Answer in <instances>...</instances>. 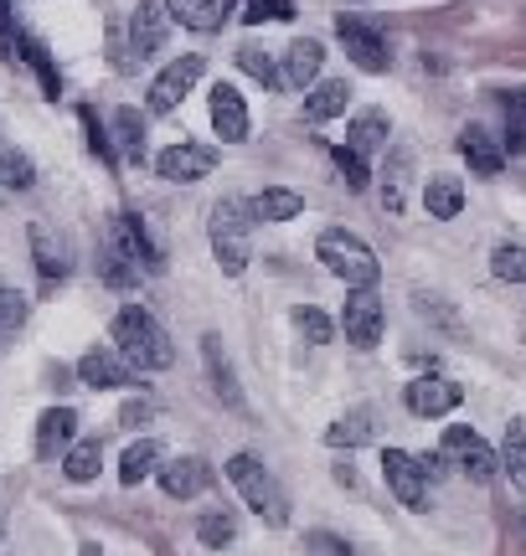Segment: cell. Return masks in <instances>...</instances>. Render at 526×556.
I'll return each instance as SVG.
<instances>
[{"mask_svg": "<svg viewBox=\"0 0 526 556\" xmlns=\"http://www.w3.org/2000/svg\"><path fill=\"white\" fill-rule=\"evenodd\" d=\"M114 351H120L135 371H165L176 361V345L161 330V319L150 315L145 304H124L114 315Z\"/></svg>", "mask_w": 526, "mask_h": 556, "instance_id": "6da1fadb", "label": "cell"}, {"mask_svg": "<svg viewBox=\"0 0 526 556\" xmlns=\"http://www.w3.org/2000/svg\"><path fill=\"white\" fill-rule=\"evenodd\" d=\"M315 258L330 268V274L341 278L346 289H377V278H383V263H377V253L366 248L356 232H346V227H330V232H321V242H315Z\"/></svg>", "mask_w": 526, "mask_h": 556, "instance_id": "7a4b0ae2", "label": "cell"}, {"mask_svg": "<svg viewBox=\"0 0 526 556\" xmlns=\"http://www.w3.org/2000/svg\"><path fill=\"white\" fill-rule=\"evenodd\" d=\"M212 253H217V268L223 274H243L248 258H253V212L248 201H217L212 206Z\"/></svg>", "mask_w": 526, "mask_h": 556, "instance_id": "3957f363", "label": "cell"}, {"mask_svg": "<svg viewBox=\"0 0 526 556\" xmlns=\"http://www.w3.org/2000/svg\"><path fill=\"white\" fill-rule=\"evenodd\" d=\"M227 479L238 484V495L248 500V510H253L259 520H268V526H284V520H289V495H284L279 479L268 475L253 454L227 458Z\"/></svg>", "mask_w": 526, "mask_h": 556, "instance_id": "277c9868", "label": "cell"}, {"mask_svg": "<svg viewBox=\"0 0 526 556\" xmlns=\"http://www.w3.org/2000/svg\"><path fill=\"white\" fill-rule=\"evenodd\" d=\"M444 458H454V464H460L475 484H490V479L501 475V454H496V448H490L475 428H465V422L444 428Z\"/></svg>", "mask_w": 526, "mask_h": 556, "instance_id": "5b68a950", "label": "cell"}, {"mask_svg": "<svg viewBox=\"0 0 526 556\" xmlns=\"http://www.w3.org/2000/svg\"><path fill=\"white\" fill-rule=\"evenodd\" d=\"M383 319H387V309H383V299H377V289H351V294H346L341 330L356 351H372V345L383 340Z\"/></svg>", "mask_w": 526, "mask_h": 556, "instance_id": "8992f818", "label": "cell"}, {"mask_svg": "<svg viewBox=\"0 0 526 556\" xmlns=\"http://www.w3.org/2000/svg\"><path fill=\"white\" fill-rule=\"evenodd\" d=\"M336 37H341L346 58L356 62L362 73H387V67H392V52H387L383 31H372L366 21H356V16H336Z\"/></svg>", "mask_w": 526, "mask_h": 556, "instance_id": "52a82bcc", "label": "cell"}, {"mask_svg": "<svg viewBox=\"0 0 526 556\" xmlns=\"http://www.w3.org/2000/svg\"><path fill=\"white\" fill-rule=\"evenodd\" d=\"M202 73H206V62L197 58V52L176 58L161 78L150 83V114H176V109H181V99L197 88V78H202Z\"/></svg>", "mask_w": 526, "mask_h": 556, "instance_id": "ba28073f", "label": "cell"}, {"mask_svg": "<svg viewBox=\"0 0 526 556\" xmlns=\"http://www.w3.org/2000/svg\"><path fill=\"white\" fill-rule=\"evenodd\" d=\"M212 170H217V150H206V144H171L155 155V176L171 186H197Z\"/></svg>", "mask_w": 526, "mask_h": 556, "instance_id": "9c48e42d", "label": "cell"}, {"mask_svg": "<svg viewBox=\"0 0 526 556\" xmlns=\"http://www.w3.org/2000/svg\"><path fill=\"white\" fill-rule=\"evenodd\" d=\"M135 366L114 351V345H93L88 356L78 361V381L83 387H93V392H120V387H135Z\"/></svg>", "mask_w": 526, "mask_h": 556, "instance_id": "30bf717a", "label": "cell"}, {"mask_svg": "<svg viewBox=\"0 0 526 556\" xmlns=\"http://www.w3.org/2000/svg\"><path fill=\"white\" fill-rule=\"evenodd\" d=\"M403 402H408V413L413 417H444L465 402V387L449 381V377H418V381H408L403 387Z\"/></svg>", "mask_w": 526, "mask_h": 556, "instance_id": "8fae6325", "label": "cell"}, {"mask_svg": "<svg viewBox=\"0 0 526 556\" xmlns=\"http://www.w3.org/2000/svg\"><path fill=\"white\" fill-rule=\"evenodd\" d=\"M383 479L387 490L398 495V505L408 510H424V469H418V458L403 454V448H387L383 454Z\"/></svg>", "mask_w": 526, "mask_h": 556, "instance_id": "7c38bea8", "label": "cell"}, {"mask_svg": "<svg viewBox=\"0 0 526 556\" xmlns=\"http://www.w3.org/2000/svg\"><path fill=\"white\" fill-rule=\"evenodd\" d=\"M212 484V464L197 454H181V458H171V464H161V490L171 500H197Z\"/></svg>", "mask_w": 526, "mask_h": 556, "instance_id": "4fadbf2b", "label": "cell"}, {"mask_svg": "<svg viewBox=\"0 0 526 556\" xmlns=\"http://www.w3.org/2000/svg\"><path fill=\"white\" fill-rule=\"evenodd\" d=\"M212 129L223 135V144H243L248 139V103L233 83L212 88Z\"/></svg>", "mask_w": 526, "mask_h": 556, "instance_id": "5bb4252c", "label": "cell"}, {"mask_svg": "<svg viewBox=\"0 0 526 556\" xmlns=\"http://www.w3.org/2000/svg\"><path fill=\"white\" fill-rule=\"evenodd\" d=\"M73 433H78V413L73 407H47L37 417V458H62L73 448Z\"/></svg>", "mask_w": 526, "mask_h": 556, "instance_id": "9a60e30c", "label": "cell"}, {"mask_svg": "<svg viewBox=\"0 0 526 556\" xmlns=\"http://www.w3.org/2000/svg\"><path fill=\"white\" fill-rule=\"evenodd\" d=\"M165 21H171L165 0H140V5H135V16H129V47H135L140 58H150V52L165 47Z\"/></svg>", "mask_w": 526, "mask_h": 556, "instance_id": "2e32d148", "label": "cell"}, {"mask_svg": "<svg viewBox=\"0 0 526 556\" xmlns=\"http://www.w3.org/2000/svg\"><path fill=\"white\" fill-rule=\"evenodd\" d=\"M321 62H325V47L321 41H295L289 52H284V67H279V78H284V88H295V93H304L310 83L321 78Z\"/></svg>", "mask_w": 526, "mask_h": 556, "instance_id": "e0dca14e", "label": "cell"}, {"mask_svg": "<svg viewBox=\"0 0 526 556\" xmlns=\"http://www.w3.org/2000/svg\"><path fill=\"white\" fill-rule=\"evenodd\" d=\"M304 93H310V99H304V119H310V124L341 119L346 109H351V83H346V78H325V83H310Z\"/></svg>", "mask_w": 526, "mask_h": 556, "instance_id": "ac0fdd59", "label": "cell"}, {"mask_svg": "<svg viewBox=\"0 0 526 556\" xmlns=\"http://www.w3.org/2000/svg\"><path fill=\"white\" fill-rule=\"evenodd\" d=\"M460 155L469 160V170H475V176H486V180L501 176V165H506V150H501V144L480 129V124H469L465 135H460Z\"/></svg>", "mask_w": 526, "mask_h": 556, "instance_id": "d6986e66", "label": "cell"}, {"mask_svg": "<svg viewBox=\"0 0 526 556\" xmlns=\"http://www.w3.org/2000/svg\"><path fill=\"white\" fill-rule=\"evenodd\" d=\"M32 253H37L41 283H58V278H67V268H73V258H67V242L52 238V227H47V222H37V227H32Z\"/></svg>", "mask_w": 526, "mask_h": 556, "instance_id": "ffe728a7", "label": "cell"}, {"mask_svg": "<svg viewBox=\"0 0 526 556\" xmlns=\"http://www.w3.org/2000/svg\"><path fill=\"white\" fill-rule=\"evenodd\" d=\"M248 212H253V222H295L304 212V197L289 191V186H268V191L248 201Z\"/></svg>", "mask_w": 526, "mask_h": 556, "instance_id": "44dd1931", "label": "cell"}, {"mask_svg": "<svg viewBox=\"0 0 526 556\" xmlns=\"http://www.w3.org/2000/svg\"><path fill=\"white\" fill-rule=\"evenodd\" d=\"M99 274L109 289H135L140 283V263L124 253V242L114 232H103V258H99Z\"/></svg>", "mask_w": 526, "mask_h": 556, "instance_id": "7402d4cb", "label": "cell"}, {"mask_svg": "<svg viewBox=\"0 0 526 556\" xmlns=\"http://www.w3.org/2000/svg\"><path fill=\"white\" fill-rule=\"evenodd\" d=\"M424 206H428V217H460V206H465V186H460V176H428L424 186Z\"/></svg>", "mask_w": 526, "mask_h": 556, "instance_id": "603a6c76", "label": "cell"}, {"mask_svg": "<svg viewBox=\"0 0 526 556\" xmlns=\"http://www.w3.org/2000/svg\"><path fill=\"white\" fill-rule=\"evenodd\" d=\"M103 469V443L99 438H83V443H73L67 454H62V475L73 479V484H93Z\"/></svg>", "mask_w": 526, "mask_h": 556, "instance_id": "cb8c5ba5", "label": "cell"}, {"mask_svg": "<svg viewBox=\"0 0 526 556\" xmlns=\"http://www.w3.org/2000/svg\"><path fill=\"white\" fill-rule=\"evenodd\" d=\"M372 438H377V422H372L366 407H356V413H346L341 422L325 428V443H330V448H362V443H372Z\"/></svg>", "mask_w": 526, "mask_h": 556, "instance_id": "d4e9b609", "label": "cell"}, {"mask_svg": "<svg viewBox=\"0 0 526 556\" xmlns=\"http://www.w3.org/2000/svg\"><path fill=\"white\" fill-rule=\"evenodd\" d=\"M346 144H351L356 155L383 150V144H387V114H383V109H366V114H356V119H351V129H346Z\"/></svg>", "mask_w": 526, "mask_h": 556, "instance_id": "484cf974", "label": "cell"}, {"mask_svg": "<svg viewBox=\"0 0 526 556\" xmlns=\"http://www.w3.org/2000/svg\"><path fill=\"white\" fill-rule=\"evenodd\" d=\"M165 11H171V21H181L186 31H217L223 26L217 0H165Z\"/></svg>", "mask_w": 526, "mask_h": 556, "instance_id": "4316f807", "label": "cell"}, {"mask_svg": "<svg viewBox=\"0 0 526 556\" xmlns=\"http://www.w3.org/2000/svg\"><path fill=\"white\" fill-rule=\"evenodd\" d=\"M501 475H511L516 490H526V417L506 422V443H501Z\"/></svg>", "mask_w": 526, "mask_h": 556, "instance_id": "83f0119b", "label": "cell"}, {"mask_svg": "<svg viewBox=\"0 0 526 556\" xmlns=\"http://www.w3.org/2000/svg\"><path fill=\"white\" fill-rule=\"evenodd\" d=\"M155 469H161V443H155V438H140V443L120 458V484H140V479H150Z\"/></svg>", "mask_w": 526, "mask_h": 556, "instance_id": "f1b7e54d", "label": "cell"}, {"mask_svg": "<svg viewBox=\"0 0 526 556\" xmlns=\"http://www.w3.org/2000/svg\"><path fill=\"white\" fill-rule=\"evenodd\" d=\"M16 58L32 62V67H37V78H41V88H47V99H58L62 78H58V67H52V58H47V47H41L37 37H26V31H21V37H16Z\"/></svg>", "mask_w": 526, "mask_h": 556, "instance_id": "f546056e", "label": "cell"}, {"mask_svg": "<svg viewBox=\"0 0 526 556\" xmlns=\"http://www.w3.org/2000/svg\"><path fill=\"white\" fill-rule=\"evenodd\" d=\"M114 139L129 160H145V114L140 109H114Z\"/></svg>", "mask_w": 526, "mask_h": 556, "instance_id": "4dcf8cb0", "label": "cell"}, {"mask_svg": "<svg viewBox=\"0 0 526 556\" xmlns=\"http://www.w3.org/2000/svg\"><path fill=\"white\" fill-rule=\"evenodd\" d=\"M197 541H202V546H233V541H238V520L227 516V510H206V516L197 520Z\"/></svg>", "mask_w": 526, "mask_h": 556, "instance_id": "1f68e13d", "label": "cell"}, {"mask_svg": "<svg viewBox=\"0 0 526 556\" xmlns=\"http://www.w3.org/2000/svg\"><path fill=\"white\" fill-rule=\"evenodd\" d=\"M490 274L506 278V283H526V248L522 242H501V248L490 253Z\"/></svg>", "mask_w": 526, "mask_h": 556, "instance_id": "d6a6232c", "label": "cell"}, {"mask_svg": "<svg viewBox=\"0 0 526 556\" xmlns=\"http://www.w3.org/2000/svg\"><path fill=\"white\" fill-rule=\"evenodd\" d=\"M506 150L511 155H522L526 150V88L506 93Z\"/></svg>", "mask_w": 526, "mask_h": 556, "instance_id": "836d02e7", "label": "cell"}, {"mask_svg": "<svg viewBox=\"0 0 526 556\" xmlns=\"http://www.w3.org/2000/svg\"><path fill=\"white\" fill-rule=\"evenodd\" d=\"M238 67H243L248 78H259L263 88H274V83H284V78H279V67L268 62V52H259L253 41H243V47H238Z\"/></svg>", "mask_w": 526, "mask_h": 556, "instance_id": "e575fe53", "label": "cell"}, {"mask_svg": "<svg viewBox=\"0 0 526 556\" xmlns=\"http://www.w3.org/2000/svg\"><path fill=\"white\" fill-rule=\"evenodd\" d=\"M295 330H300L310 345H325V340L336 336V325H330V319H325L315 304H300V309H295Z\"/></svg>", "mask_w": 526, "mask_h": 556, "instance_id": "d590c367", "label": "cell"}, {"mask_svg": "<svg viewBox=\"0 0 526 556\" xmlns=\"http://www.w3.org/2000/svg\"><path fill=\"white\" fill-rule=\"evenodd\" d=\"M21 325H26V299L16 289H0V345L16 336Z\"/></svg>", "mask_w": 526, "mask_h": 556, "instance_id": "8d00e7d4", "label": "cell"}, {"mask_svg": "<svg viewBox=\"0 0 526 556\" xmlns=\"http://www.w3.org/2000/svg\"><path fill=\"white\" fill-rule=\"evenodd\" d=\"M206 366H212V377H217V381H212V387H217V397H223L227 407H238L243 397H238V387H233V371H227V361L217 356V340H206Z\"/></svg>", "mask_w": 526, "mask_h": 556, "instance_id": "74e56055", "label": "cell"}, {"mask_svg": "<svg viewBox=\"0 0 526 556\" xmlns=\"http://www.w3.org/2000/svg\"><path fill=\"white\" fill-rule=\"evenodd\" d=\"M336 170L346 176V186H351V191H366V180H372V170H366V155H356L351 144H341V150H336Z\"/></svg>", "mask_w": 526, "mask_h": 556, "instance_id": "f35d334b", "label": "cell"}, {"mask_svg": "<svg viewBox=\"0 0 526 556\" xmlns=\"http://www.w3.org/2000/svg\"><path fill=\"white\" fill-rule=\"evenodd\" d=\"M32 160L26 155H11V150H0V186H11V191H26L32 186Z\"/></svg>", "mask_w": 526, "mask_h": 556, "instance_id": "ab89813d", "label": "cell"}, {"mask_svg": "<svg viewBox=\"0 0 526 556\" xmlns=\"http://www.w3.org/2000/svg\"><path fill=\"white\" fill-rule=\"evenodd\" d=\"M243 21L248 26H263V21H295V0H248Z\"/></svg>", "mask_w": 526, "mask_h": 556, "instance_id": "60d3db41", "label": "cell"}, {"mask_svg": "<svg viewBox=\"0 0 526 556\" xmlns=\"http://www.w3.org/2000/svg\"><path fill=\"white\" fill-rule=\"evenodd\" d=\"M83 129H88V150H93V155H99L103 165H120V160H114V139L103 135V124L93 119L88 109H83Z\"/></svg>", "mask_w": 526, "mask_h": 556, "instance_id": "b9f144b4", "label": "cell"}, {"mask_svg": "<svg viewBox=\"0 0 526 556\" xmlns=\"http://www.w3.org/2000/svg\"><path fill=\"white\" fill-rule=\"evenodd\" d=\"M145 417H150V407H145V402H124V413H120L124 428H140Z\"/></svg>", "mask_w": 526, "mask_h": 556, "instance_id": "7bdbcfd3", "label": "cell"}, {"mask_svg": "<svg viewBox=\"0 0 526 556\" xmlns=\"http://www.w3.org/2000/svg\"><path fill=\"white\" fill-rule=\"evenodd\" d=\"M418 469H424V479H444V448H439V454H424Z\"/></svg>", "mask_w": 526, "mask_h": 556, "instance_id": "ee69618b", "label": "cell"}, {"mask_svg": "<svg viewBox=\"0 0 526 556\" xmlns=\"http://www.w3.org/2000/svg\"><path fill=\"white\" fill-rule=\"evenodd\" d=\"M78 556H103V552H99V541H83V546H78Z\"/></svg>", "mask_w": 526, "mask_h": 556, "instance_id": "f6af8a7d", "label": "cell"}]
</instances>
